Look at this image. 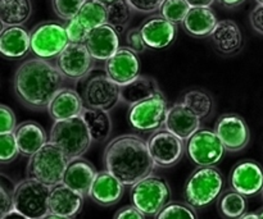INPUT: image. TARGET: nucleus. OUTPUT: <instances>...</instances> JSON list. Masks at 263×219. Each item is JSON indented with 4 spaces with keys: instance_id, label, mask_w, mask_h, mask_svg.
I'll list each match as a JSON object with an SVG mask.
<instances>
[{
    "instance_id": "f257e3e1",
    "label": "nucleus",
    "mask_w": 263,
    "mask_h": 219,
    "mask_svg": "<svg viewBox=\"0 0 263 219\" xmlns=\"http://www.w3.org/2000/svg\"><path fill=\"white\" fill-rule=\"evenodd\" d=\"M64 79L55 64L36 56L25 61L17 68L13 76V91L28 109H48Z\"/></svg>"
},
{
    "instance_id": "f03ea898",
    "label": "nucleus",
    "mask_w": 263,
    "mask_h": 219,
    "mask_svg": "<svg viewBox=\"0 0 263 219\" xmlns=\"http://www.w3.org/2000/svg\"><path fill=\"white\" fill-rule=\"evenodd\" d=\"M107 171L125 186H133L153 174L156 163L152 159L146 141L138 135H122L113 138L104 151Z\"/></svg>"
},
{
    "instance_id": "7ed1b4c3",
    "label": "nucleus",
    "mask_w": 263,
    "mask_h": 219,
    "mask_svg": "<svg viewBox=\"0 0 263 219\" xmlns=\"http://www.w3.org/2000/svg\"><path fill=\"white\" fill-rule=\"evenodd\" d=\"M49 141L55 144L69 161L80 158L89 150L92 143L89 130L81 115L64 121H57L51 126Z\"/></svg>"
},
{
    "instance_id": "20e7f679",
    "label": "nucleus",
    "mask_w": 263,
    "mask_h": 219,
    "mask_svg": "<svg viewBox=\"0 0 263 219\" xmlns=\"http://www.w3.org/2000/svg\"><path fill=\"white\" fill-rule=\"evenodd\" d=\"M68 163L69 159L66 154L55 144L48 141L40 150L30 156L27 164V177L53 187L62 184Z\"/></svg>"
},
{
    "instance_id": "39448f33",
    "label": "nucleus",
    "mask_w": 263,
    "mask_h": 219,
    "mask_svg": "<svg viewBox=\"0 0 263 219\" xmlns=\"http://www.w3.org/2000/svg\"><path fill=\"white\" fill-rule=\"evenodd\" d=\"M223 189V176L215 166L199 167L185 184V200L195 209L205 208L220 197Z\"/></svg>"
},
{
    "instance_id": "423d86ee",
    "label": "nucleus",
    "mask_w": 263,
    "mask_h": 219,
    "mask_svg": "<svg viewBox=\"0 0 263 219\" xmlns=\"http://www.w3.org/2000/svg\"><path fill=\"white\" fill-rule=\"evenodd\" d=\"M51 187L27 177L13 189L14 209L26 219H44L49 214V197Z\"/></svg>"
},
{
    "instance_id": "0eeeda50",
    "label": "nucleus",
    "mask_w": 263,
    "mask_h": 219,
    "mask_svg": "<svg viewBox=\"0 0 263 219\" xmlns=\"http://www.w3.org/2000/svg\"><path fill=\"white\" fill-rule=\"evenodd\" d=\"M170 199L171 189L162 177L151 174L131 186V202L146 217H157Z\"/></svg>"
},
{
    "instance_id": "6e6552de",
    "label": "nucleus",
    "mask_w": 263,
    "mask_h": 219,
    "mask_svg": "<svg viewBox=\"0 0 263 219\" xmlns=\"http://www.w3.org/2000/svg\"><path fill=\"white\" fill-rule=\"evenodd\" d=\"M168 107L163 92L131 105L128 109L130 126L140 132H154L164 127Z\"/></svg>"
},
{
    "instance_id": "1a4fd4ad",
    "label": "nucleus",
    "mask_w": 263,
    "mask_h": 219,
    "mask_svg": "<svg viewBox=\"0 0 263 219\" xmlns=\"http://www.w3.org/2000/svg\"><path fill=\"white\" fill-rule=\"evenodd\" d=\"M69 44L66 26L44 22L31 31V51L43 59H55Z\"/></svg>"
},
{
    "instance_id": "9d476101",
    "label": "nucleus",
    "mask_w": 263,
    "mask_h": 219,
    "mask_svg": "<svg viewBox=\"0 0 263 219\" xmlns=\"http://www.w3.org/2000/svg\"><path fill=\"white\" fill-rule=\"evenodd\" d=\"M149 153L157 167L171 168L176 166L186 151L185 140L166 128L154 131L146 140Z\"/></svg>"
},
{
    "instance_id": "9b49d317",
    "label": "nucleus",
    "mask_w": 263,
    "mask_h": 219,
    "mask_svg": "<svg viewBox=\"0 0 263 219\" xmlns=\"http://www.w3.org/2000/svg\"><path fill=\"white\" fill-rule=\"evenodd\" d=\"M82 99L85 107L109 112L121 103V86L107 73L92 74L87 81H85L82 87Z\"/></svg>"
},
{
    "instance_id": "f8f14e48",
    "label": "nucleus",
    "mask_w": 263,
    "mask_h": 219,
    "mask_svg": "<svg viewBox=\"0 0 263 219\" xmlns=\"http://www.w3.org/2000/svg\"><path fill=\"white\" fill-rule=\"evenodd\" d=\"M225 146L216 131L198 130L186 140V154L199 167L216 166L225 155Z\"/></svg>"
},
{
    "instance_id": "ddd939ff",
    "label": "nucleus",
    "mask_w": 263,
    "mask_h": 219,
    "mask_svg": "<svg viewBox=\"0 0 263 219\" xmlns=\"http://www.w3.org/2000/svg\"><path fill=\"white\" fill-rule=\"evenodd\" d=\"M94 61L85 44L69 43L55 58V66L69 81H80L90 74Z\"/></svg>"
},
{
    "instance_id": "4468645a",
    "label": "nucleus",
    "mask_w": 263,
    "mask_h": 219,
    "mask_svg": "<svg viewBox=\"0 0 263 219\" xmlns=\"http://www.w3.org/2000/svg\"><path fill=\"white\" fill-rule=\"evenodd\" d=\"M215 131L229 153H238L243 150L251 140L248 125L235 113H226L221 115L216 122Z\"/></svg>"
},
{
    "instance_id": "2eb2a0df",
    "label": "nucleus",
    "mask_w": 263,
    "mask_h": 219,
    "mask_svg": "<svg viewBox=\"0 0 263 219\" xmlns=\"http://www.w3.org/2000/svg\"><path fill=\"white\" fill-rule=\"evenodd\" d=\"M231 189L246 197L254 196L262 191L263 169L257 162L241 161L233 167L229 176Z\"/></svg>"
},
{
    "instance_id": "dca6fc26",
    "label": "nucleus",
    "mask_w": 263,
    "mask_h": 219,
    "mask_svg": "<svg viewBox=\"0 0 263 219\" xmlns=\"http://www.w3.org/2000/svg\"><path fill=\"white\" fill-rule=\"evenodd\" d=\"M104 71L120 86L128 84L140 74L138 53L130 46H122L108 61H105Z\"/></svg>"
},
{
    "instance_id": "f3484780",
    "label": "nucleus",
    "mask_w": 263,
    "mask_h": 219,
    "mask_svg": "<svg viewBox=\"0 0 263 219\" xmlns=\"http://www.w3.org/2000/svg\"><path fill=\"white\" fill-rule=\"evenodd\" d=\"M177 25L170 22L161 14H154L146 18L140 26L141 35L149 49L159 50L174 43L177 32Z\"/></svg>"
},
{
    "instance_id": "a211bd4d",
    "label": "nucleus",
    "mask_w": 263,
    "mask_h": 219,
    "mask_svg": "<svg viewBox=\"0 0 263 219\" xmlns=\"http://www.w3.org/2000/svg\"><path fill=\"white\" fill-rule=\"evenodd\" d=\"M120 33L109 23L92 28L85 45L95 61L105 62L120 49Z\"/></svg>"
},
{
    "instance_id": "6ab92c4d",
    "label": "nucleus",
    "mask_w": 263,
    "mask_h": 219,
    "mask_svg": "<svg viewBox=\"0 0 263 219\" xmlns=\"http://www.w3.org/2000/svg\"><path fill=\"white\" fill-rule=\"evenodd\" d=\"M84 197L63 182L55 185L51 187L49 197V213H54L61 219L74 218L84 207Z\"/></svg>"
},
{
    "instance_id": "aec40b11",
    "label": "nucleus",
    "mask_w": 263,
    "mask_h": 219,
    "mask_svg": "<svg viewBox=\"0 0 263 219\" xmlns=\"http://www.w3.org/2000/svg\"><path fill=\"white\" fill-rule=\"evenodd\" d=\"M200 118L182 102L168 108L164 128L186 141L200 128Z\"/></svg>"
},
{
    "instance_id": "412c9836",
    "label": "nucleus",
    "mask_w": 263,
    "mask_h": 219,
    "mask_svg": "<svg viewBox=\"0 0 263 219\" xmlns=\"http://www.w3.org/2000/svg\"><path fill=\"white\" fill-rule=\"evenodd\" d=\"M125 185L113 176L109 171L98 172L87 196L100 207H112L123 196Z\"/></svg>"
},
{
    "instance_id": "4be33fe9",
    "label": "nucleus",
    "mask_w": 263,
    "mask_h": 219,
    "mask_svg": "<svg viewBox=\"0 0 263 219\" xmlns=\"http://www.w3.org/2000/svg\"><path fill=\"white\" fill-rule=\"evenodd\" d=\"M31 50V33L23 26H5L0 32V53L8 59L25 58Z\"/></svg>"
},
{
    "instance_id": "5701e85b",
    "label": "nucleus",
    "mask_w": 263,
    "mask_h": 219,
    "mask_svg": "<svg viewBox=\"0 0 263 219\" xmlns=\"http://www.w3.org/2000/svg\"><path fill=\"white\" fill-rule=\"evenodd\" d=\"M84 108V99L76 90L69 89V87H62L57 92L55 96L51 99L48 107V112L51 120L57 122V121L69 120V118L81 115Z\"/></svg>"
},
{
    "instance_id": "b1692460",
    "label": "nucleus",
    "mask_w": 263,
    "mask_h": 219,
    "mask_svg": "<svg viewBox=\"0 0 263 219\" xmlns=\"http://www.w3.org/2000/svg\"><path fill=\"white\" fill-rule=\"evenodd\" d=\"M210 37L217 53L226 56L239 53L243 46V33L231 19L218 21Z\"/></svg>"
},
{
    "instance_id": "393cba45",
    "label": "nucleus",
    "mask_w": 263,
    "mask_h": 219,
    "mask_svg": "<svg viewBox=\"0 0 263 219\" xmlns=\"http://www.w3.org/2000/svg\"><path fill=\"white\" fill-rule=\"evenodd\" d=\"M97 174L98 172L94 168V166L90 162L85 161L82 156H80V158L69 161L62 182L74 191L86 196V195H89Z\"/></svg>"
},
{
    "instance_id": "a878e982",
    "label": "nucleus",
    "mask_w": 263,
    "mask_h": 219,
    "mask_svg": "<svg viewBox=\"0 0 263 219\" xmlns=\"http://www.w3.org/2000/svg\"><path fill=\"white\" fill-rule=\"evenodd\" d=\"M14 135L21 155L27 156V158L32 156L36 151L40 150L48 143L45 130L39 123L32 122V121H26L17 126Z\"/></svg>"
},
{
    "instance_id": "bb28decb",
    "label": "nucleus",
    "mask_w": 263,
    "mask_h": 219,
    "mask_svg": "<svg viewBox=\"0 0 263 219\" xmlns=\"http://www.w3.org/2000/svg\"><path fill=\"white\" fill-rule=\"evenodd\" d=\"M217 22V17L211 7H192L181 25L190 36L204 38L210 37Z\"/></svg>"
},
{
    "instance_id": "cd10ccee",
    "label": "nucleus",
    "mask_w": 263,
    "mask_h": 219,
    "mask_svg": "<svg viewBox=\"0 0 263 219\" xmlns=\"http://www.w3.org/2000/svg\"><path fill=\"white\" fill-rule=\"evenodd\" d=\"M158 92H161V89L153 77L139 74L135 79L121 86V103L131 107L154 96Z\"/></svg>"
},
{
    "instance_id": "c85d7f7f",
    "label": "nucleus",
    "mask_w": 263,
    "mask_h": 219,
    "mask_svg": "<svg viewBox=\"0 0 263 219\" xmlns=\"http://www.w3.org/2000/svg\"><path fill=\"white\" fill-rule=\"evenodd\" d=\"M81 117L89 130L92 143H105L112 133V120L107 110L85 107Z\"/></svg>"
},
{
    "instance_id": "c756f323",
    "label": "nucleus",
    "mask_w": 263,
    "mask_h": 219,
    "mask_svg": "<svg viewBox=\"0 0 263 219\" xmlns=\"http://www.w3.org/2000/svg\"><path fill=\"white\" fill-rule=\"evenodd\" d=\"M32 14L31 0H0L2 26H23Z\"/></svg>"
},
{
    "instance_id": "7c9ffc66",
    "label": "nucleus",
    "mask_w": 263,
    "mask_h": 219,
    "mask_svg": "<svg viewBox=\"0 0 263 219\" xmlns=\"http://www.w3.org/2000/svg\"><path fill=\"white\" fill-rule=\"evenodd\" d=\"M182 103L192 109L200 120H207L215 110V102L208 92L203 90H190L182 97Z\"/></svg>"
},
{
    "instance_id": "2f4dec72",
    "label": "nucleus",
    "mask_w": 263,
    "mask_h": 219,
    "mask_svg": "<svg viewBox=\"0 0 263 219\" xmlns=\"http://www.w3.org/2000/svg\"><path fill=\"white\" fill-rule=\"evenodd\" d=\"M77 18L89 30L99 27V26L107 23L108 21L107 4L99 2V0H86L77 14Z\"/></svg>"
},
{
    "instance_id": "473e14b6",
    "label": "nucleus",
    "mask_w": 263,
    "mask_h": 219,
    "mask_svg": "<svg viewBox=\"0 0 263 219\" xmlns=\"http://www.w3.org/2000/svg\"><path fill=\"white\" fill-rule=\"evenodd\" d=\"M218 210L226 218H240L247 212V200L244 195L234 189L220 195Z\"/></svg>"
},
{
    "instance_id": "72a5a7b5",
    "label": "nucleus",
    "mask_w": 263,
    "mask_h": 219,
    "mask_svg": "<svg viewBox=\"0 0 263 219\" xmlns=\"http://www.w3.org/2000/svg\"><path fill=\"white\" fill-rule=\"evenodd\" d=\"M108 21L110 26L117 30L118 33H122L130 25L133 18L134 8L131 7L127 0H115L107 5Z\"/></svg>"
},
{
    "instance_id": "f704fd0d",
    "label": "nucleus",
    "mask_w": 263,
    "mask_h": 219,
    "mask_svg": "<svg viewBox=\"0 0 263 219\" xmlns=\"http://www.w3.org/2000/svg\"><path fill=\"white\" fill-rule=\"evenodd\" d=\"M190 8L192 7L186 0H163L159 7V14L163 15L170 22L179 25L184 22Z\"/></svg>"
},
{
    "instance_id": "c9c22d12",
    "label": "nucleus",
    "mask_w": 263,
    "mask_h": 219,
    "mask_svg": "<svg viewBox=\"0 0 263 219\" xmlns=\"http://www.w3.org/2000/svg\"><path fill=\"white\" fill-rule=\"evenodd\" d=\"M156 218L158 219H197V209L189 203H168Z\"/></svg>"
},
{
    "instance_id": "e433bc0d",
    "label": "nucleus",
    "mask_w": 263,
    "mask_h": 219,
    "mask_svg": "<svg viewBox=\"0 0 263 219\" xmlns=\"http://www.w3.org/2000/svg\"><path fill=\"white\" fill-rule=\"evenodd\" d=\"M85 2L86 0H51V5H53L54 13L61 19L69 21L77 17Z\"/></svg>"
},
{
    "instance_id": "4c0bfd02",
    "label": "nucleus",
    "mask_w": 263,
    "mask_h": 219,
    "mask_svg": "<svg viewBox=\"0 0 263 219\" xmlns=\"http://www.w3.org/2000/svg\"><path fill=\"white\" fill-rule=\"evenodd\" d=\"M20 153L14 132L0 133V162L3 164L14 161Z\"/></svg>"
},
{
    "instance_id": "58836bf2",
    "label": "nucleus",
    "mask_w": 263,
    "mask_h": 219,
    "mask_svg": "<svg viewBox=\"0 0 263 219\" xmlns=\"http://www.w3.org/2000/svg\"><path fill=\"white\" fill-rule=\"evenodd\" d=\"M67 36L69 38V43H77V44H85L87 36H89L90 31L81 21L77 17L72 18V19L67 21L66 25Z\"/></svg>"
},
{
    "instance_id": "ea45409f",
    "label": "nucleus",
    "mask_w": 263,
    "mask_h": 219,
    "mask_svg": "<svg viewBox=\"0 0 263 219\" xmlns=\"http://www.w3.org/2000/svg\"><path fill=\"white\" fill-rule=\"evenodd\" d=\"M17 128V118L14 112L7 105H0V133L14 132Z\"/></svg>"
},
{
    "instance_id": "a19ab883",
    "label": "nucleus",
    "mask_w": 263,
    "mask_h": 219,
    "mask_svg": "<svg viewBox=\"0 0 263 219\" xmlns=\"http://www.w3.org/2000/svg\"><path fill=\"white\" fill-rule=\"evenodd\" d=\"M0 218L5 219L8 214L14 209V200H13V191L5 189L4 185H0Z\"/></svg>"
},
{
    "instance_id": "79ce46f5",
    "label": "nucleus",
    "mask_w": 263,
    "mask_h": 219,
    "mask_svg": "<svg viewBox=\"0 0 263 219\" xmlns=\"http://www.w3.org/2000/svg\"><path fill=\"white\" fill-rule=\"evenodd\" d=\"M126 41H127L128 46L133 49L136 53H143L146 50V44L144 41L143 35H141L140 27L139 28H133V30H128L127 35H126Z\"/></svg>"
},
{
    "instance_id": "37998d69",
    "label": "nucleus",
    "mask_w": 263,
    "mask_h": 219,
    "mask_svg": "<svg viewBox=\"0 0 263 219\" xmlns=\"http://www.w3.org/2000/svg\"><path fill=\"white\" fill-rule=\"evenodd\" d=\"M135 12L154 13L159 10L163 0H127Z\"/></svg>"
},
{
    "instance_id": "c03bdc74",
    "label": "nucleus",
    "mask_w": 263,
    "mask_h": 219,
    "mask_svg": "<svg viewBox=\"0 0 263 219\" xmlns=\"http://www.w3.org/2000/svg\"><path fill=\"white\" fill-rule=\"evenodd\" d=\"M146 215L134 204L117 210L116 214L113 215L115 219H144Z\"/></svg>"
},
{
    "instance_id": "a18cd8bd",
    "label": "nucleus",
    "mask_w": 263,
    "mask_h": 219,
    "mask_svg": "<svg viewBox=\"0 0 263 219\" xmlns=\"http://www.w3.org/2000/svg\"><path fill=\"white\" fill-rule=\"evenodd\" d=\"M249 21L256 32L263 35V4H257L251 12Z\"/></svg>"
},
{
    "instance_id": "49530a36",
    "label": "nucleus",
    "mask_w": 263,
    "mask_h": 219,
    "mask_svg": "<svg viewBox=\"0 0 263 219\" xmlns=\"http://www.w3.org/2000/svg\"><path fill=\"white\" fill-rule=\"evenodd\" d=\"M222 7L228 8V9H234V8L239 7V5L243 4L246 0H217Z\"/></svg>"
},
{
    "instance_id": "de8ad7c7",
    "label": "nucleus",
    "mask_w": 263,
    "mask_h": 219,
    "mask_svg": "<svg viewBox=\"0 0 263 219\" xmlns=\"http://www.w3.org/2000/svg\"><path fill=\"white\" fill-rule=\"evenodd\" d=\"M190 7H211L215 0H186Z\"/></svg>"
},
{
    "instance_id": "09e8293b",
    "label": "nucleus",
    "mask_w": 263,
    "mask_h": 219,
    "mask_svg": "<svg viewBox=\"0 0 263 219\" xmlns=\"http://www.w3.org/2000/svg\"><path fill=\"white\" fill-rule=\"evenodd\" d=\"M240 218L241 219H258V214H257V213H244Z\"/></svg>"
},
{
    "instance_id": "8fccbe9b",
    "label": "nucleus",
    "mask_w": 263,
    "mask_h": 219,
    "mask_svg": "<svg viewBox=\"0 0 263 219\" xmlns=\"http://www.w3.org/2000/svg\"><path fill=\"white\" fill-rule=\"evenodd\" d=\"M257 214H258V219H263V208L261 210H258V212H257Z\"/></svg>"
},
{
    "instance_id": "3c124183",
    "label": "nucleus",
    "mask_w": 263,
    "mask_h": 219,
    "mask_svg": "<svg viewBox=\"0 0 263 219\" xmlns=\"http://www.w3.org/2000/svg\"><path fill=\"white\" fill-rule=\"evenodd\" d=\"M99 2H102V3H104V4H109V3H112V2H115V0H99Z\"/></svg>"
},
{
    "instance_id": "603ef678",
    "label": "nucleus",
    "mask_w": 263,
    "mask_h": 219,
    "mask_svg": "<svg viewBox=\"0 0 263 219\" xmlns=\"http://www.w3.org/2000/svg\"><path fill=\"white\" fill-rule=\"evenodd\" d=\"M257 4H263V0H256Z\"/></svg>"
},
{
    "instance_id": "864d4df0",
    "label": "nucleus",
    "mask_w": 263,
    "mask_h": 219,
    "mask_svg": "<svg viewBox=\"0 0 263 219\" xmlns=\"http://www.w3.org/2000/svg\"><path fill=\"white\" fill-rule=\"evenodd\" d=\"M261 195H262V200H263V187H262V191H261Z\"/></svg>"
}]
</instances>
